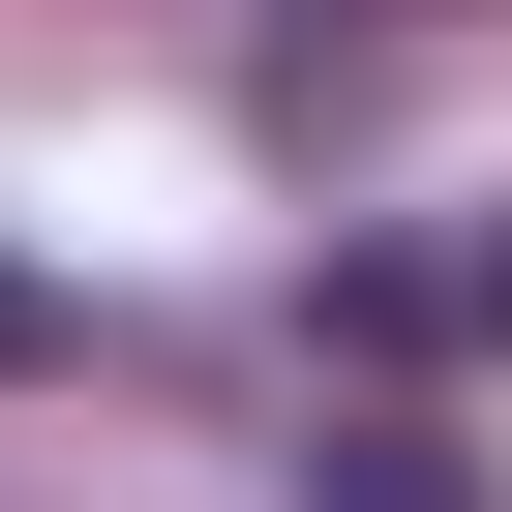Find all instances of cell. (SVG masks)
I'll list each match as a JSON object with an SVG mask.
<instances>
[{"label": "cell", "instance_id": "obj_1", "mask_svg": "<svg viewBox=\"0 0 512 512\" xmlns=\"http://www.w3.org/2000/svg\"><path fill=\"white\" fill-rule=\"evenodd\" d=\"M302 512H512V482H482L422 392H332V422H302Z\"/></svg>", "mask_w": 512, "mask_h": 512}, {"label": "cell", "instance_id": "obj_2", "mask_svg": "<svg viewBox=\"0 0 512 512\" xmlns=\"http://www.w3.org/2000/svg\"><path fill=\"white\" fill-rule=\"evenodd\" d=\"M31 362H91V302L31 272V241H0V392H31Z\"/></svg>", "mask_w": 512, "mask_h": 512}]
</instances>
